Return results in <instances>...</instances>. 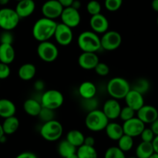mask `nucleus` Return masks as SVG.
Listing matches in <instances>:
<instances>
[{
    "mask_svg": "<svg viewBox=\"0 0 158 158\" xmlns=\"http://www.w3.org/2000/svg\"><path fill=\"white\" fill-rule=\"evenodd\" d=\"M57 23L53 19L43 17L35 22L32 26V36L40 42L48 41L54 35Z\"/></svg>",
    "mask_w": 158,
    "mask_h": 158,
    "instance_id": "f257e3e1",
    "label": "nucleus"
},
{
    "mask_svg": "<svg viewBox=\"0 0 158 158\" xmlns=\"http://www.w3.org/2000/svg\"><path fill=\"white\" fill-rule=\"evenodd\" d=\"M79 48L83 52H97L101 49L100 38L94 31H84L77 39Z\"/></svg>",
    "mask_w": 158,
    "mask_h": 158,
    "instance_id": "f03ea898",
    "label": "nucleus"
},
{
    "mask_svg": "<svg viewBox=\"0 0 158 158\" xmlns=\"http://www.w3.org/2000/svg\"><path fill=\"white\" fill-rule=\"evenodd\" d=\"M131 89L129 82L123 77H114L110 79L106 84V91L111 98L116 100L124 99Z\"/></svg>",
    "mask_w": 158,
    "mask_h": 158,
    "instance_id": "7ed1b4c3",
    "label": "nucleus"
},
{
    "mask_svg": "<svg viewBox=\"0 0 158 158\" xmlns=\"http://www.w3.org/2000/svg\"><path fill=\"white\" fill-rule=\"evenodd\" d=\"M109 123V119L106 117L102 110L96 109L88 112L85 118V125L89 131L93 132H100L103 131Z\"/></svg>",
    "mask_w": 158,
    "mask_h": 158,
    "instance_id": "20e7f679",
    "label": "nucleus"
},
{
    "mask_svg": "<svg viewBox=\"0 0 158 158\" xmlns=\"http://www.w3.org/2000/svg\"><path fill=\"white\" fill-rule=\"evenodd\" d=\"M40 133L41 137L46 141L54 142L60 140L63 133V125L56 120L45 122L40 127Z\"/></svg>",
    "mask_w": 158,
    "mask_h": 158,
    "instance_id": "39448f33",
    "label": "nucleus"
},
{
    "mask_svg": "<svg viewBox=\"0 0 158 158\" xmlns=\"http://www.w3.org/2000/svg\"><path fill=\"white\" fill-rule=\"evenodd\" d=\"M40 100L43 107L56 110L63 104L64 97L60 91L57 89H49L42 94Z\"/></svg>",
    "mask_w": 158,
    "mask_h": 158,
    "instance_id": "423d86ee",
    "label": "nucleus"
},
{
    "mask_svg": "<svg viewBox=\"0 0 158 158\" xmlns=\"http://www.w3.org/2000/svg\"><path fill=\"white\" fill-rule=\"evenodd\" d=\"M19 20L15 9L7 7L0 9V28L3 30L12 31L17 27Z\"/></svg>",
    "mask_w": 158,
    "mask_h": 158,
    "instance_id": "0eeeda50",
    "label": "nucleus"
},
{
    "mask_svg": "<svg viewBox=\"0 0 158 158\" xmlns=\"http://www.w3.org/2000/svg\"><path fill=\"white\" fill-rule=\"evenodd\" d=\"M37 54L41 60L46 63H52L59 56V49L54 43L48 41L40 42L37 46Z\"/></svg>",
    "mask_w": 158,
    "mask_h": 158,
    "instance_id": "6e6552de",
    "label": "nucleus"
},
{
    "mask_svg": "<svg viewBox=\"0 0 158 158\" xmlns=\"http://www.w3.org/2000/svg\"><path fill=\"white\" fill-rule=\"evenodd\" d=\"M101 48L106 51H114L118 49L122 43V36L118 32L107 30L100 38Z\"/></svg>",
    "mask_w": 158,
    "mask_h": 158,
    "instance_id": "1a4fd4ad",
    "label": "nucleus"
},
{
    "mask_svg": "<svg viewBox=\"0 0 158 158\" xmlns=\"http://www.w3.org/2000/svg\"><path fill=\"white\" fill-rule=\"evenodd\" d=\"M62 23L69 26L71 29L77 27L81 22V15L77 9L72 6L63 8V12L60 15Z\"/></svg>",
    "mask_w": 158,
    "mask_h": 158,
    "instance_id": "9d476101",
    "label": "nucleus"
},
{
    "mask_svg": "<svg viewBox=\"0 0 158 158\" xmlns=\"http://www.w3.org/2000/svg\"><path fill=\"white\" fill-rule=\"evenodd\" d=\"M53 36L59 45L66 46L72 43L73 39V32L72 29L69 26L62 23H57Z\"/></svg>",
    "mask_w": 158,
    "mask_h": 158,
    "instance_id": "9b49d317",
    "label": "nucleus"
},
{
    "mask_svg": "<svg viewBox=\"0 0 158 158\" xmlns=\"http://www.w3.org/2000/svg\"><path fill=\"white\" fill-rule=\"evenodd\" d=\"M123 134L132 137H137L140 135L142 131L145 128V123H143L138 117H133L130 120L123 121Z\"/></svg>",
    "mask_w": 158,
    "mask_h": 158,
    "instance_id": "f8f14e48",
    "label": "nucleus"
},
{
    "mask_svg": "<svg viewBox=\"0 0 158 158\" xmlns=\"http://www.w3.org/2000/svg\"><path fill=\"white\" fill-rule=\"evenodd\" d=\"M63 9V6L58 0H47L43 3L41 8L43 17L53 20L60 17Z\"/></svg>",
    "mask_w": 158,
    "mask_h": 158,
    "instance_id": "ddd939ff",
    "label": "nucleus"
},
{
    "mask_svg": "<svg viewBox=\"0 0 158 158\" xmlns=\"http://www.w3.org/2000/svg\"><path fill=\"white\" fill-rule=\"evenodd\" d=\"M91 29L97 34H103L109 29V21L104 15L101 13L91 15L89 19Z\"/></svg>",
    "mask_w": 158,
    "mask_h": 158,
    "instance_id": "4468645a",
    "label": "nucleus"
},
{
    "mask_svg": "<svg viewBox=\"0 0 158 158\" xmlns=\"http://www.w3.org/2000/svg\"><path fill=\"white\" fill-rule=\"evenodd\" d=\"M137 117L145 124H151L158 118L157 108L151 105H143L137 111Z\"/></svg>",
    "mask_w": 158,
    "mask_h": 158,
    "instance_id": "2eb2a0df",
    "label": "nucleus"
},
{
    "mask_svg": "<svg viewBox=\"0 0 158 158\" xmlns=\"http://www.w3.org/2000/svg\"><path fill=\"white\" fill-rule=\"evenodd\" d=\"M100 62L97 52H83L78 58V64L82 69L86 70L94 69Z\"/></svg>",
    "mask_w": 158,
    "mask_h": 158,
    "instance_id": "dca6fc26",
    "label": "nucleus"
},
{
    "mask_svg": "<svg viewBox=\"0 0 158 158\" xmlns=\"http://www.w3.org/2000/svg\"><path fill=\"white\" fill-rule=\"evenodd\" d=\"M121 108L122 107L118 100H116V99L111 98L106 100L103 103L102 110L104 113L105 115L106 116V117L109 119V120H114L119 118Z\"/></svg>",
    "mask_w": 158,
    "mask_h": 158,
    "instance_id": "f3484780",
    "label": "nucleus"
},
{
    "mask_svg": "<svg viewBox=\"0 0 158 158\" xmlns=\"http://www.w3.org/2000/svg\"><path fill=\"white\" fill-rule=\"evenodd\" d=\"M124 100L127 106L132 108L136 112L144 105V98L143 94L133 89H131V90L128 92L124 97Z\"/></svg>",
    "mask_w": 158,
    "mask_h": 158,
    "instance_id": "a211bd4d",
    "label": "nucleus"
},
{
    "mask_svg": "<svg viewBox=\"0 0 158 158\" xmlns=\"http://www.w3.org/2000/svg\"><path fill=\"white\" fill-rule=\"evenodd\" d=\"M35 9V3L34 0H20L15 6V12L21 19L30 16Z\"/></svg>",
    "mask_w": 158,
    "mask_h": 158,
    "instance_id": "6ab92c4d",
    "label": "nucleus"
},
{
    "mask_svg": "<svg viewBox=\"0 0 158 158\" xmlns=\"http://www.w3.org/2000/svg\"><path fill=\"white\" fill-rule=\"evenodd\" d=\"M15 52L12 44L0 43V62L6 64H10L14 61Z\"/></svg>",
    "mask_w": 158,
    "mask_h": 158,
    "instance_id": "aec40b11",
    "label": "nucleus"
},
{
    "mask_svg": "<svg viewBox=\"0 0 158 158\" xmlns=\"http://www.w3.org/2000/svg\"><path fill=\"white\" fill-rule=\"evenodd\" d=\"M104 130L108 138L115 141H117L124 134L122 125L116 122H109Z\"/></svg>",
    "mask_w": 158,
    "mask_h": 158,
    "instance_id": "412c9836",
    "label": "nucleus"
},
{
    "mask_svg": "<svg viewBox=\"0 0 158 158\" xmlns=\"http://www.w3.org/2000/svg\"><path fill=\"white\" fill-rule=\"evenodd\" d=\"M78 92L83 100H86V99L95 97L97 89L96 85L93 82L84 81L79 86Z\"/></svg>",
    "mask_w": 158,
    "mask_h": 158,
    "instance_id": "4be33fe9",
    "label": "nucleus"
},
{
    "mask_svg": "<svg viewBox=\"0 0 158 158\" xmlns=\"http://www.w3.org/2000/svg\"><path fill=\"white\" fill-rule=\"evenodd\" d=\"M42 106L40 100L35 98H29L23 103V110L28 115L31 117H37L41 110Z\"/></svg>",
    "mask_w": 158,
    "mask_h": 158,
    "instance_id": "5701e85b",
    "label": "nucleus"
},
{
    "mask_svg": "<svg viewBox=\"0 0 158 158\" xmlns=\"http://www.w3.org/2000/svg\"><path fill=\"white\" fill-rule=\"evenodd\" d=\"M36 74V67L32 63H24L18 70V76L23 81H29L35 77Z\"/></svg>",
    "mask_w": 158,
    "mask_h": 158,
    "instance_id": "b1692460",
    "label": "nucleus"
},
{
    "mask_svg": "<svg viewBox=\"0 0 158 158\" xmlns=\"http://www.w3.org/2000/svg\"><path fill=\"white\" fill-rule=\"evenodd\" d=\"M16 107L15 103L8 99H0V117L5 119L15 116Z\"/></svg>",
    "mask_w": 158,
    "mask_h": 158,
    "instance_id": "393cba45",
    "label": "nucleus"
},
{
    "mask_svg": "<svg viewBox=\"0 0 158 158\" xmlns=\"http://www.w3.org/2000/svg\"><path fill=\"white\" fill-rule=\"evenodd\" d=\"M2 126L6 135H12L18 131L19 127V120L15 116H12L5 118Z\"/></svg>",
    "mask_w": 158,
    "mask_h": 158,
    "instance_id": "a878e982",
    "label": "nucleus"
},
{
    "mask_svg": "<svg viewBox=\"0 0 158 158\" xmlns=\"http://www.w3.org/2000/svg\"><path fill=\"white\" fill-rule=\"evenodd\" d=\"M135 153L137 158H149L154 154L152 143L141 141L137 145Z\"/></svg>",
    "mask_w": 158,
    "mask_h": 158,
    "instance_id": "bb28decb",
    "label": "nucleus"
},
{
    "mask_svg": "<svg viewBox=\"0 0 158 158\" xmlns=\"http://www.w3.org/2000/svg\"><path fill=\"white\" fill-rule=\"evenodd\" d=\"M66 140L72 143L76 148H79L84 143L85 136L83 133L78 130H71L66 134Z\"/></svg>",
    "mask_w": 158,
    "mask_h": 158,
    "instance_id": "cd10ccee",
    "label": "nucleus"
},
{
    "mask_svg": "<svg viewBox=\"0 0 158 158\" xmlns=\"http://www.w3.org/2000/svg\"><path fill=\"white\" fill-rule=\"evenodd\" d=\"M77 148L75 146H73L66 139L60 142L57 148V151L62 157L66 158L71 154H75L77 152Z\"/></svg>",
    "mask_w": 158,
    "mask_h": 158,
    "instance_id": "c85d7f7f",
    "label": "nucleus"
},
{
    "mask_svg": "<svg viewBox=\"0 0 158 158\" xmlns=\"http://www.w3.org/2000/svg\"><path fill=\"white\" fill-rule=\"evenodd\" d=\"M77 154L78 158H98V154L95 148L85 144L77 148Z\"/></svg>",
    "mask_w": 158,
    "mask_h": 158,
    "instance_id": "c756f323",
    "label": "nucleus"
},
{
    "mask_svg": "<svg viewBox=\"0 0 158 158\" xmlns=\"http://www.w3.org/2000/svg\"><path fill=\"white\" fill-rule=\"evenodd\" d=\"M118 148L123 152H128L133 148L134 144V137H130L127 134H123L118 140Z\"/></svg>",
    "mask_w": 158,
    "mask_h": 158,
    "instance_id": "7c9ffc66",
    "label": "nucleus"
},
{
    "mask_svg": "<svg viewBox=\"0 0 158 158\" xmlns=\"http://www.w3.org/2000/svg\"><path fill=\"white\" fill-rule=\"evenodd\" d=\"M150 88H151V83H150L149 80L146 78H140L134 82V86L131 87V89H134L143 95L149 91Z\"/></svg>",
    "mask_w": 158,
    "mask_h": 158,
    "instance_id": "2f4dec72",
    "label": "nucleus"
},
{
    "mask_svg": "<svg viewBox=\"0 0 158 158\" xmlns=\"http://www.w3.org/2000/svg\"><path fill=\"white\" fill-rule=\"evenodd\" d=\"M41 121L43 123L45 122L50 121V120H54L55 119V110H53L49 109L46 107H42L41 110H40V114L37 116Z\"/></svg>",
    "mask_w": 158,
    "mask_h": 158,
    "instance_id": "473e14b6",
    "label": "nucleus"
},
{
    "mask_svg": "<svg viewBox=\"0 0 158 158\" xmlns=\"http://www.w3.org/2000/svg\"><path fill=\"white\" fill-rule=\"evenodd\" d=\"M104 158H127L125 153L118 147H110L106 151Z\"/></svg>",
    "mask_w": 158,
    "mask_h": 158,
    "instance_id": "72a5a7b5",
    "label": "nucleus"
},
{
    "mask_svg": "<svg viewBox=\"0 0 158 158\" xmlns=\"http://www.w3.org/2000/svg\"><path fill=\"white\" fill-rule=\"evenodd\" d=\"M101 5L97 0H90L86 5V11L90 15L101 13Z\"/></svg>",
    "mask_w": 158,
    "mask_h": 158,
    "instance_id": "f704fd0d",
    "label": "nucleus"
},
{
    "mask_svg": "<svg viewBox=\"0 0 158 158\" xmlns=\"http://www.w3.org/2000/svg\"><path fill=\"white\" fill-rule=\"evenodd\" d=\"M123 5V0H105L104 6L106 10L110 12H116L119 10Z\"/></svg>",
    "mask_w": 158,
    "mask_h": 158,
    "instance_id": "c9c22d12",
    "label": "nucleus"
},
{
    "mask_svg": "<svg viewBox=\"0 0 158 158\" xmlns=\"http://www.w3.org/2000/svg\"><path fill=\"white\" fill-rule=\"evenodd\" d=\"M135 113L136 111L134 110L132 108H131L128 106H126L124 107L121 108V110H120L119 118L121 119L123 121H126V120H128L135 117L134 116L135 115Z\"/></svg>",
    "mask_w": 158,
    "mask_h": 158,
    "instance_id": "e433bc0d",
    "label": "nucleus"
},
{
    "mask_svg": "<svg viewBox=\"0 0 158 158\" xmlns=\"http://www.w3.org/2000/svg\"><path fill=\"white\" fill-rule=\"evenodd\" d=\"M94 70H95L96 73L97 75L100 76V77H106V76H107L109 74L110 67L106 63L99 62L98 64L94 68Z\"/></svg>",
    "mask_w": 158,
    "mask_h": 158,
    "instance_id": "4c0bfd02",
    "label": "nucleus"
},
{
    "mask_svg": "<svg viewBox=\"0 0 158 158\" xmlns=\"http://www.w3.org/2000/svg\"><path fill=\"white\" fill-rule=\"evenodd\" d=\"M83 107L86 108L88 112L97 109L98 106V101L95 99V97H93L90 99H86V100H83Z\"/></svg>",
    "mask_w": 158,
    "mask_h": 158,
    "instance_id": "58836bf2",
    "label": "nucleus"
},
{
    "mask_svg": "<svg viewBox=\"0 0 158 158\" xmlns=\"http://www.w3.org/2000/svg\"><path fill=\"white\" fill-rule=\"evenodd\" d=\"M14 40V37L11 31L3 30V32L0 34V43L5 44H12Z\"/></svg>",
    "mask_w": 158,
    "mask_h": 158,
    "instance_id": "ea45409f",
    "label": "nucleus"
},
{
    "mask_svg": "<svg viewBox=\"0 0 158 158\" xmlns=\"http://www.w3.org/2000/svg\"><path fill=\"white\" fill-rule=\"evenodd\" d=\"M140 137H141L142 141L151 142V143L154 140V137H155V134H154V132H153L151 128L145 127L143 131H142L141 134H140Z\"/></svg>",
    "mask_w": 158,
    "mask_h": 158,
    "instance_id": "a19ab883",
    "label": "nucleus"
},
{
    "mask_svg": "<svg viewBox=\"0 0 158 158\" xmlns=\"http://www.w3.org/2000/svg\"><path fill=\"white\" fill-rule=\"evenodd\" d=\"M11 73V69L9 64L0 62V80H6Z\"/></svg>",
    "mask_w": 158,
    "mask_h": 158,
    "instance_id": "79ce46f5",
    "label": "nucleus"
},
{
    "mask_svg": "<svg viewBox=\"0 0 158 158\" xmlns=\"http://www.w3.org/2000/svg\"><path fill=\"white\" fill-rule=\"evenodd\" d=\"M15 158H38V157L33 152L24 151V152H22L19 154H18Z\"/></svg>",
    "mask_w": 158,
    "mask_h": 158,
    "instance_id": "37998d69",
    "label": "nucleus"
},
{
    "mask_svg": "<svg viewBox=\"0 0 158 158\" xmlns=\"http://www.w3.org/2000/svg\"><path fill=\"white\" fill-rule=\"evenodd\" d=\"M45 88V83L43 80H38L34 83V89L38 92L43 91Z\"/></svg>",
    "mask_w": 158,
    "mask_h": 158,
    "instance_id": "c03bdc74",
    "label": "nucleus"
},
{
    "mask_svg": "<svg viewBox=\"0 0 158 158\" xmlns=\"http://www.w3.org/2000/svg\"><path fill=\"white\" fill-rule=\"evenodd\" d=\"M83 144L88 145V146L94 147V145H95V139H94L93 137H91V136H89V137H85L84 143H83Z\"/></svg>",
    "mask_w": 158,
    "mask_h": 158,
    "instance_id": "a18cd8bd",
    "label": "nucleus"
},
{
    "mask_svg": "<svg viewBox=\"0 0 158 158\" xmlns=\"http://www.w3.org/2000/svg\"><path fill=\"white\" fill-rule=\"evenodd\" d=\"M150 128L152 130V131L155 134V136L158 135V118L157 120H154L153 123H151V127Z\"/></svg>",
    "mask_w": 158,
    "mask_h": 158,
    "instance_id": "49530a36",
    "label": "nucleus"
},
{
    "mask_svg": "<svg viewBox=\"0 0 158 158\" xmlns=\"http://www.w3.org/2000/svg\"><path fill=\"white\" fill-rule=\"evenodd\" d=\"M153 145V148H154V153L156 154H158V135L155 136L153 140V141L151 142Z\"/></svg>",
    "mask_w": 158,
    "mask_h": 158,
    "instance_id": "de8ad7c7",
    "label": "nucleus"
},
{
    "mask_svg": "<svg viewBox=\"0 0 158 158\" xmlns=\"http://www.w3.org/2000/svg\"><path fill=\"white\" fill-rule=\"evenodd\" d=\"M73 1L74 0H58L59 2L63 6V8L71 6V5H72L73 2Z\"/></svg>",
    "mask_w": 158,
    "mask_h": 158,
    "instance_id": "09e8293b",
    "label": "nucleus"
},
{
    "mask_svg": "<svg viewBox=\"0 0 158 158\" xmlns=\"http://www.w3.org/2000/svg\"><path fill=\"white\" fill-rule=\"evenodd\" d=\"M71 6H72L73 8H74V9L79 10V9H80V7H81V2H80V1H79V0H74V1L73 2Z\"/></svg>",
    "mask_w": 158,
    "mask_h": 158,
    "instance_id": "8fccbe9b",
    "label": "nucleus"
},
{
    "mask_svg": "<svg viewBox=\"0 0 158 158\" xmlns=\"http://www.w3.org/2000/svg\"><path fill=\"white\" fill-rule=\"evenodd\" d=\"M151 7H152L153 10L155 11L156 12L158 13V0H152V2H151Z\"/></svg>",
    "mask_w": 158,
    "mask_h": 158,
    "instance_id": "3c124183",
    "label": "nucleus"
},
{
    "mask_svg": "<svg viewBox=\"0 0 158 158\" xmlns=\"http://www.w3.org/2000/svg\"><path fill=\"white\" fill-rule=\"evenodd\" d=\"M10 0H0V6H6L9 2Z\"/></svg>",
    "mask_w": 158,
    "mask_h": 158,
    "instance_id": "603ef678",
    "label": "nucleus"
},
{
    "mask_svg": "<svg viewBox=\"0 0 158 158\" xmlns=\"http://www.w3.org/2000/svg\"><path fill=\"white\" fill-rule=\"evenodd\" d=\"M3 135H5L4 131H3L2 126V124H1V123H0V138H1V137H2Z\"/></svg>",
    "mask_w": 158,
    "mask_h": 158,
    "instance_id": "864d4df0",
    "label": "nucleus"
},
{
    "mask_svg": "<svg viewBox=\"0 0 158 158\" xmlns=\"http://www.w3.org/2000/svg\"><path fill=\"white\" fill-rule=\"evenodd\" d=\"M6 141V134L3 135L2 137L0 138V143H5Z\"/></svg>",
    "mask_w": 158,
    "mask_h": 158,
    "instance_id": "5fc2aeb1",
    "label": "nucleus"
},
{
    "mask_svg": "<svg viewBox=\"0 0 158 158\" xmlns=\"http://www.w3.org/2000/svg\"><path fill=\"white\" fill-rule=\"evenodd\" d=\"M66 158H78V156H77V152H76L75 154H71V155L68 156V157H66Z\"/></svg>",
    "mask_w": 158,
    "mask_h": 158,
    "instance_id": "6e6d98bb",
    "label": "nucleus"
},
{
    "mask_svg": "<svg viewBox=\"0 0 158 158\" xmlns=\"http://www.w3.org/2000/svg\"><path fill=\"white\" fill-rule=\"evenodd\" d=\"M149 158H158V154H156V153H154V154H153L152 155H151Z\"/></svg>",
    "mask_w": 158,
    "mask_h": 158,
    "instance_id": "4d7b16f0",
    "label": "nucleus"
},
{
    "mask_svg": "<svg viewBox=\"0 0 158 158\" xmlns=\"http://www.w3.org/2000/svg\"><path fill=\"white\" fill-rule=\"evenodd\" d=\"M157 26H158V15H157Z\"/></svg>",
    "mask_w": 158,
    "mask_h": 158,
    "instance_id": "13d9d810",
    "label": "nucleus"
},
{
    "mask_svg": "<svg viewBox=\"0 0 158 158\" xmlns=\"http://www.w3.org/2000/svg\"><path fill=\"white\" fill-rule=\"evenodd\" d=\"M128 158H137V157H128Z\"/></svg>",
    "mask_w": 158,
    "mask_h": 158,
    "instance_id": "bf43d9fd",
    "label": "nucleus"
},
{
    "mask_svg": "<svg viewBox=\"0 0 158 158\" xmlns=\"http://www.w3.org/2000/svg\"><path fill=\"white\" fill-rule=\"evenodd\" d=\"M15 1H17V2H19V1H20V0H15Z\"/></svg>",
    "mask_w": 158,
    "mask_h": 158,
    "instance_id": "052dcab7",
    "label": "nucleus"
}]
</instances>
